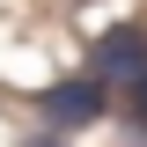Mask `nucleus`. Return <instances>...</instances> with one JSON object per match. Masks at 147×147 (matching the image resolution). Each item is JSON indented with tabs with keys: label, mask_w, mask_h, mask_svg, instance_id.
<instances>
[{
	"label": "nucleus",
	"mask_w": 147,
	"mask_h": 147,
	"mask_svg": "<svg viewBox=\"0 0 147 147\" xmlns=\"http://www.w3.org/2000/svg\"><path fill=\"white\" fill-rule=\"evenodd\" d=\"M96 110H103V74H81V81L44 88V125H52V132H81Z\"/></svg>",
	"instance_id": "obj_1"
},
{
	"label": "nucleus",
	"mask_w": 147,
	"mask_h": 147,
	"mask_svg": "<svg viewBox=\"0 0 147 147\" xmlns=\"http://www.w3.org/2000/svg\"><path fill=\"white\" fill-rule=\"evenodd\" d=\"M88 66L103 74V81H118V74L132 81V74L147 66V30H110L103 44H96V59H88Z\"/></svg>",
	"instance_id": "obj_2"
},
{
	"label": "nucleus",
	"mask_w": 147,
	"mask_h": 147,
	"mask_svg": "<svg viewBox=\"0 0 147 147\" xmlns=\"http://www.w3.org/2000/svg\"><path fill=\"white\" fill-rule=\"evenodd\" d=\"M132 125H140V132H147V66H140V74H132Z\"/></svg>",
	"instance_id": "obj_3"
}]
</instances>
